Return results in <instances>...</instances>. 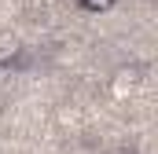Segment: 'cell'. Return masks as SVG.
<instances>
[{
  "mask_svg": "<svg viewBox=\"0 0 158 154\" xmlns=\"http://www.w3.org/2000/svg\"><path fill=\"white\" fill-rule=\"evenodd\" d=\"M81 4H85L88 11H103V7H110L114 0H81Z\"/></svg>",
  "mask_w": 158,
  "mask_h": 154,
  "instance_id": "obj_3",
  "label": "cell"
},
{
  "mask_svg": "<svg viewBox=\"0 0 158 154\" xmlns=\"http://www.w3.org/2000/svg\"><path fill=\"white\" fill-rule=\"evenodd\" d=\"M136 84H140V66H118L114 77H110V95L114 99H129L132 92H136Z\"/></svg>",
  "mask_w": 158,
  "mask_h": 154,
  "instance_id": "obj_1",
  "label": "cell"
},
{
  "mask_svg": "<svg viewBox=\"0 0 158 154\" xmlns=\"http://www.w3.org/2000/svg\"><path fill=\"white\" fill-rule=\"evenodd\" d=\"M19 51H22V40H19V33L0 30V66L15 63V59H19Z\"/></svg>",
  "mask_w": 158,
  "mask_h": 154,
  "instance_id": "obj_2",
  "label": "cell"
},
{
  "mask_svg": "<svg viewBox=\"0 0 158 154\" xmlns=\"http://www.w3.org/2000/svg\"><path fill=\"white\" fill-rule=\"evenodd\" d=\"M114 154H129V151H114Z\"/></svg>",
  "mask_w": 158,
  "mask_h": 154,
  "instance_id": "obj_4",
  "label": "cell"
}]
</instances>
